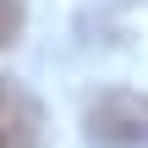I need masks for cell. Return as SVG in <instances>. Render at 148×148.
Returning <instances> with one entry per match:
<instances>
[{
	"label": "cell",
	"mask_w": 148,
	"mask_h": 148,
	"mask_svg": "<svg viewBox=\"0 0 148 148\" xmlns=\"http://www.w3.org/2000/svg\"><path fill=\"white\" fill-rule=\"evenodd\" d=\"M82 137L88 148H148V93L104 88L82 110Z\"/></svg>",
	"instance_id": "cell-1"
},
{
	"label": "cell",
	"mask_w": 148,
	"mask_h": 148,
	"mask_svg": "<svg viewBox=\"0 0 148 148\" xmlns=\"http://www.w3.org/2000/svg\"><path fill=\"white\" fill-rule=\"evenodd\" d=\"M38 143H44L38 99L16 77H0V148H38Z\"/></svg>",
	"instance_id": "cell-2"
},
{
	"label": "cell",
	"mask_w": 148,
	"mask_h": 148,
	"mask_svg": "<svg viewBox=\"0 0 148 148\" xmlns=\"http://www.w3.org/2000/svg\"><path fill=\"white\" fill-rule=\"evenodd\" d=\"M16 33H22V0H0V49L16 44Z\"/></svg>",
	"instance_id": "cell-3"
}]
</instances>
